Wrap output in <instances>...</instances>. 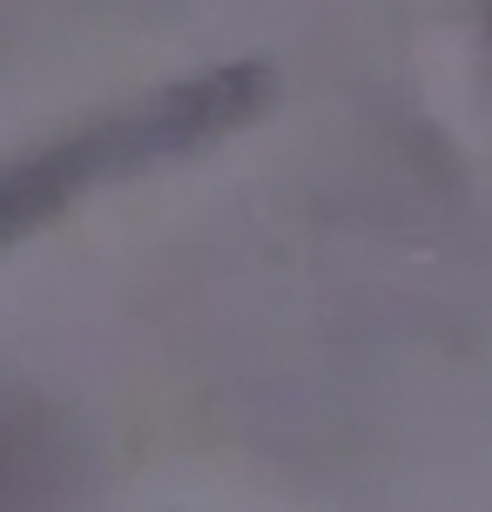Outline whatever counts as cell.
<instances>
[{
	"mask_svg": "<svg viewBox=\"0 0 492 512\" xmlns=\"http://www.w3.org/2000/svg\"><path fill=\"white\" fill-rule=\"evenodd\" d=\"M270 102H277V75L263 61H230V68L156 88L142 102L115 108V115H95V122L41 142V149L0 162V250L48 230L88 189L149 176L162 162H182V155L250 128L257 115H270Z\"/></svg>",
	"mask_w": 492,
	"mask_h": 512,
	"instance_id": "cell-1",
	"label": "cell"
}]
</instances>
